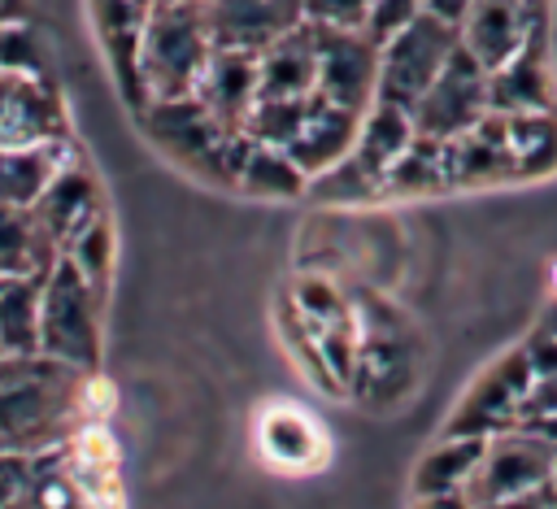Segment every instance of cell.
Listing matches in <instances>:
<instances>
[{
    "label": "cell",
    "instance_id": "cell-1",
    "mask_svg": "<svg viewBox=\"0 0 557 509\" xmlns=\"http://www.w3.org/2000/svg\"><path fill=\"white\" fill-rule=\"evenodd\" d=\"M96 374L44 352L0 357V452H52L91 418Z\"/></svg>",
    "mask_w": 557,
    "mask_h": 509
},
{
    "label": "cell",
    "instance_id": "cell-2",
    "mask_svg": "<svg viewBox=\"0 0 557 509\" xmlns=\"http://www.w3.org/2000/svg\"><path fill=\"white\" fill-rule=\"evenodd\" d=\"M357 357L348 392L370 409H396L422 383V331L418 322L383 296L352 305Z\"/></svg>",
    "mask_w": 557,
    "mask_h": 509
},
{
    "label": "cell",
    "instance_id": "cell-3",
    "mask_svg": "<svg viewBox=\"0 0 557 509\" xmlns=\"http://www.w3.org/2000/svg\"><path fill=\"white\" fill-rule=\"evenodd\" d=\"M139 122H144V135L187 174L209 178L218 187H239V170L252 152V135L222 126L196 91L148 100L139 109Z\"/></svg>",
    "mask_w": 557,
    "mask_h": 509
},
{
    "label": "cell",
    "instance_id": "cell-4",
    "mask_svg": "<svg viewBox=\"0 0 557 509\" xmlns=\"http://www.w3.org/2000/svg\"><path fill=\"white\" fill-rule=\"evenodd\" d=\"M213 57V39L205 26L200 4H161L152 0V13L139 35V87L148 100L191 96L205 65Z\"/></svg>",
    "mask_w": 557,
    "mask_h": 509
},
{
    "label": "cell",
    "instance_id": "cell-5",
    "mask_svg": "<svg viewBox=\"0 0 557 509\" xmlns=\"http://www.w3.org/2000/svg\"><path fill=\"white\" fill-rule=\"evenodd\" d=\"M39 352L65 361L74 370L96 374L104 352V291H96L65 257L44 278V313H39Z\"/></svg>",
    "mask_w": 557,
    "mask_h": 509
},
{
    "label": "cell",
    "instance_id": "cell-6",
    "mask_svg": "<svg viewBox=\"0 0 557 509\" xmlns=\"http://www.w3.org/2000/svg\"><path fill=\"white\" fill-rule=\"evenodd\" d=\"M461 44L457 26L418 13L396 39H387L379 48V100L413 109L422 100V91L435 83V74L448 65L453 48Z\"/></svg>",
    "mask_w": 557,
    "mask_h": 509
},
{
    "label": "cell",
    "instance_id": "cell-7",
    "mask_svg": "<svg viewBox=\"0 0 557 509\" xmlns=\"http://www.w3.org/2000/svg\"><path fill=\"white\" fill-rule=\"evenodd\" d=\"M531 365H527V352L522 344L518 348H505L496 361H487L470 387L461 392L457 409L444 418L440 435H500L509 426H518V409H522V396L531 387Z\"/></svg>",
    "mask_w": 557,
    "mask_h": 509
},
{
    "label": "cell",
    "instance_id": "cell-8",
    "mask_svg": "<svg viewBox=\"0 0 557 509\" xmlns=\"http://www.w3.org/2000/svg\"><path fill=\"white\" fill-rule=\"evenodd\" d=\"M313 30V52H318V83L313 96L344 104L352 113H366L379 100V44L366 39V30L352 26H318Z\"/></svg>",
    "mask_w": 557,
    "mask_h": 509
},
{
    "label": "cell",
    "instance_id": "cell-9",
    "mask_svg": "<svg viewBox=\"0 0 557 509\" xmlns=\"http://www.w3.org/2000/svg\"><path fill=\"white\" fill-rule=\"evenodd\" d=\"M553 457H557V444L544 439V435H535V431H527V426H509L500 435H487L483 457H479V470H474V479L466 487V500L479 509V505L500 500V496L548 487Z\"/></svg>",
    "mask_w": 557,
    "mask_h": 509
},
{
    "label": "cell",
    "instance_id": "cell-10",
    "mask_svg": "<svg viewBox=\"0 0 557 509\" xmlns=\"http://www.w3.org/2000/svg\"><path fill=\"white\" fill-rule=\"evenodd\" d=\"M418 135L426 139H453L461 131H470L474 122H483L487 109V70L457 44L448 65L435 74V83L422 91V100L409 109Z\"/></svg>",
    "mask_w": 557,
    "mask_h": 509
},
{
    "label": "cell",
    "instance_id": "cell-11",
    "mask_svg": "<svg viewBox=\"0 0 557 509\" xmlns=\"http://www.w3.org/2000/svg\"><path fill=\"white\" fill-rule=\"evenodd\" d=\"M540 26H548V13L527 9L522 0H470L457 35L461 48L492 74L496 65H505Z\"/></svg>",
    "mask_w": 557,
    "mask_h": 509
},
{
    "label": "cell",
    "instance_id": "cell-12",
    "mask_svg": "<svg viewBox=\"0 0 557 509\" xmlns=\"http://www.w3.org/2000/svg\"><path fill=\"white\" fill-rule=\"evenodd\" d=\"M213 48L265 52L278 35L305 22L300 0H200Z\"/></svg>",
    "mask_w": 557,
    "mask_h": 509
},
{
    "label": "cell",
    "instance_id": "cell-13",
    "mask_svg": "<svg viewBox=\"0 0 557 509\" xmlns=\"http://www.w3.org/2000/svg\"><path fill=\"white\" fill-rule=\"evenodd\" d=\"M257 452L278 474H313L331 457V439L322 422L292 400H274L257 418Z\"/></svg>",
    "mask_w": 557,
    "mask_h": 509
},
{
    "label": "cell",
    "instance_id": "cell-14",
    "mask_svg": "<svg viewBox=\"0 0 557 509\" xmlns=\"http://www.w3.org/2000/svg\"><path fill=\"white\" fill-rule=\"evenodd\" d=\"M548 26H540L505 65L487 74V109L492 113H553V70H548Z\"/></svg>",
    "mask_w": 557,
    "mask_h": 509
},
{
    "label": "cell",
    "instance_id": "cell-15",
    "mask_svg": "<svg viewBox=\"0 0 557 509\" xmlns=\"http://www.w3.org/2000/svg\"><path fill=\"white\" fill-rule=\"evenodd\" d=\"M104 213V196H100V183H96V174H91V165L74 152L61 170H57V178L48 183V191L35 200V209H30V218L39 222V231L52 239V248L61 252L65 244H70V235H78L91 218H100Z\"/></svg>",
    "mask_w": 557,
    "mask_h": 509
},
{
    "label": "cell",
    "instance_id": "cell-16",
    "mask_svg": "<svg viewBox=\"0 0 557 509\" xmlns=\"http://www.w3.org/2000/svg\"><path fill=\"white\" fill-rule=\"evenodd\" d=\"M257 91H261V74H257V52H244V48H213L200 83H196V96L205 100V109L231 126V131H244L252 104H257Z\"/></svg>",
    "mask_w": 557,
    "mask_h": 509
},
{
    "label": "cell",
    "instance_id": "cell-17",
    "mask_svg": "<svg viewBox=\"0 0 557 509\" xmlns=\"http://www.w3.org/2000/svg\"><path fill=\"white\" fill-rule=\"evenodd\" d=\"M152 13V0H91V17H96V35L100 48L113 65V78L122 83V91L131 96L135 109H144V87H139V35L144 22Z\"/></svg>",
    "mask_w": 557,
    "mask_h": 509
},
{
    "label": "cell",
    "instance_id": "cell-18",
    "mask_svg": "<svg viewBox=\"0 0 557 509\" xmlns=\"http://www.w3.org/2000/svg\"><path fill=\"white\" fill-rule=\"evenodd\" d=\"M70 139L65 100L52 78H17L0 117V144H57Z\"/></svg>",
    "mask_w": 557,
    "mask_h": 509
},
{
    "label": "cell",
    "instance_id": "cell-19",
    "mask_svg": "<svg viewBox=\"0 0 557 509\" xmlns=\"http://www.w3.org/2000/svg\"><path fill=\"white\" fill-rule=\"evenodd\" d=\"M357 126H361V113L313 96V100H309V113H305V122H300V131H296V139L287 144V157L313 178V174L331 170L335 161H344V157L352 152Z\"/></svg>",
    "mask_w": 557,
    "mask_h": 509
},
{
    "label": "cell",
    "instance_id": "cell-20",
    "mask_svg": "<svg viewBox=\"0 0 557 509\" xmlns=\"http://www.w3.org/2000/svg\"><path fill=\"white\" fill-rule=\"evenodd\" d=\"M257 74H261L257 100H305V96H313V83H318V52H313V30H309V22L292 26V30L278 35L265 52H257Z\"/></svg>",
    "mask_w": 557,
    "mask_h": 509
},
{
    "label": "cell",
    "instance_id": "cell-21",
    "mask_svg": "<svg viewBox=\"0 0 557 509\" xmlns=\"http://www.w3.org/2000/svg\"><path fill=\"white\" fill-rule=\"evenodd\" d=\"M74 157L70 139L57 144H0V204L9 209H35V200L48 191L57 170Z\"/></svg>",
    "mask_w": 557,
    "mask_h": 509
},
{
    "label": "cell",
    "instance_id": "cell-22",
    "mask_svg": "<svg viewBox=\"0 0 557 509\" xmlns=\"http://www.w3.org/2000/svg\"><path fill=\"white\" fill-rule=\"evenodd\" d=\"M44 278L48 270H0V357L39 352Z\"/></svg>",
    "mask_w": 557,
    "mask_h": 509
},
{
    "label": "cell",
    "instance_id": "cell-23",
    "mask_svg": "<svg viewBox=\"0 0 557 509\" xmlns=\"http://www.w3.org/2000/svg\"><path fill=\"white\" fill-rule=\"evenodd\" d=\"M418 139V126H413V113L400 109V104H387V100H374L366 113H361V126H357V144H352V161L361 170H370L379 183L383 174L400 161V152Z\"/></svg>",
    "mask_w": 557,
    "mask_h": 509
},
{
    "label": "cell",
    "instance_id": "cell-24",
    "mask_svg": "<svg viewBox=\"0 0 557 509\" xmlns=\"http://www.w3.org/2000/svg\"><path fill=\"white\" fill-rule=\"evenodd\" d=\"M483 444L487 439L479 435H435V444L413 465V496H457V492L466 496Z\"/></svg>",
    "mask_w": 557,
    "mask_h": 509
},
{
    "label": "cell",
    "instance_id": "cell-25",
    "mask_svg": "<svg viewBox=\"0 0 557 509\" xmlns=\"http://www.w3.org/2000/svg\"><path fill=\"white\" fill-rule=\"evenodd\" d=\"M505 144L518 170V183L548 178L557 170V109L553 113H500Z\"/></svg>",
    "mask_w": 557,
    "mask_h": 509
},
{
    "label": "cell",
    "instance_id": "cell-26",
    "mask_svg": "<svg viewBox=\"0 0 557 509\" xmlns=\"http://www.w3.org/2000/svg\"><path fill=\"white\" fill-rule=\"evenodd\" d=\"M239 191L261 196V200H292V196L309 191V174L287 157V148L252 139V152L239 170Z\"/></svg>",
    "mask_w": 557,
    "mask_h": 509
},
{
    "label": "cell",
    "instance_id": "cell-27",
    "mask_svg": "<svg viewBox=\"0 0 557 509\" xmlns=\"http://www.w3.org/2000/svg\"><path fill=\"white\" fill-rule=\"evenodd\" d=\"M448 191V174H444V139H426L418 135L400 161L383 174V196H435Z\"/></svg>",
    "mask_w": 557,
    "mask_h": 509
},
{
    "label": "cell",
    "instance_id": "cell-28",
    "mask_svg": "<svg viewBox=\"0 0 557 509\" xmlns=\"http://www.w3.org/2000/svg\"><path fill=\"white\" fill-rule=\"evenodd\" d=\"M113 222H109V209L100 218H91L78 235H70V244L61 248V257L96 287V291H109V274H113Z\"/></svg>",
    "mask_w": 557,
    "mask_h": 509
},
{
    "label": "cell",
    "instance_id": "cell-29",
    "mask_svg": "<svg viewBox=\"0 0 557 509\" xmlns=\"http://www.w3.org/2000/svg\"><path fill=\"white\" fill-rule=\"evenodd\" d=\"M305 196L309 200H335V204H361V200H379L383 196V183L370 170H361L352 157H344L331 170L313 174Z\"/></svg>",
    "mask_w": 557,
    "mask_h": 509
},
{
    "label": "cell",
    "instance_id": "cell-30",
    "mask_svg": "<svg viewBox=\"0 0 557 509\" xmlns=\"http://www.w3.org/2000/svg\"><path fill=\"white\" fill-rule=\"evenodd\" d=\"M0 70L22 74V78H52L48 48L30 22H9L0 26Z\"/></svg>",
    "mask_w": 557,
    "mask_h": 509
},
{
    "label": "cell",
    "instance_id": "cell-31",
    "mask_svg": "<svg viewBox=\"0 0 557 509\" xmlns=\"http://www.w3.org/2000/svg\"><path fill=\"white\" fill-rule=\"evenodd\" d=\"M296 318L318 335V331H326V326H335V322H344V318H352V305L339 296V287L335 283H326V278H300L296 283Z\"/></svg>",
    "mask_w": 557,
    "mask_h": 509
},
{
    "label": "cell",
    "instance_id": "cell-32",
    "mask_svg": "<svg viewBox=\"0 0 557 509\" xmlns=\"http://www.w3.org/2000/svg\"><path fill=\"white\" fill-rule=\"evenodd\" d=\"M422 13V4L418 0H374L370 4V13H366V22H361V30H366V39L370 44H387V39H396L413 17Z\"/></svg>",
    "mask_w": 557,
    "mask_h": 509
},
{
    "label": "cell",
    "instance_id": "cell-33",
    "mask_svg": "<svg viewBox=\"0 0 557 509\" xmlns=\"http://www.w3.org/2000/svg\"><path fill=\"white\" fill-rule=\"evenodd\" d=\"M370 4L374 0H300V13H305V22H318V26H352V30H361Z\"/></svg>",
    "mask_w": 557,
    "mask_h": 509
},
{
    "label": "cell",
    "instance_id": "cell-34",
    "mask_svg": "<svg viewBox=\"0 0 557 509\" xmlns=\"http://www.w3.org/2000/svg\"><path fill=\"white\" fill-rule=\"evenodd\" d=\"M522 352H527V365H531L535 378L557 374V326L548 318H540V326L522 339Z\"/></svg>",
    "mask_w": 557,
    "mask_h": 509
},
{
    "label": "cell",
    "instance_id": "cell-35",
    "mask_svg": "<svg viewBox=\"0 0 557 509\" xmlns=\"http://www.w3.org/2000/svg\"><path fill=\"white\" fill-rule=\"evenodd\" d=\"M30 474H35V457H26V452H0V505L26 496Z\"/></svg>",
    "mask_w": 557,
    "mask_h": 509
},
{
    "label": "cell",
    "instance_id": "cell-36",
    "mask_svg": "<svg viewBox=\"0 0 557 509\" xmlns=\"http://www.w3.org/2000/svg\"><path fill=\"white\" fill-rule=\"evenodd\" d=\"M557 505V492L553 483L548 487H531V492H518V496H500V500H487L479 509H553Z\"/></svg>",
    "mask_w": 557,
    "mask_h": 509
},
{
    "label": "cell",
    "instance_id": "cell-37",
    "mask_svg": "<svg viewBox=\"0 0 557 509\" xmlns=\"http://www.w3.org/2000/svg\"><path fill=\"white\" fill-rule=\"evenodd\" d=\"M418 4H422V13H431V17L448 22V26H461V17L470 9V0H418Z\"/></svg>",
    "mask_w": 557,
    "mask_h": 509
},
{
    "label": "cell",
    "instance_id": "cell-38",
    "mask_svg": "<svg viewBox=\"0 0 557 509\" xmlns=\"http://www.w3.org/2000/svg\"><path fill=\"white\" fill-rule=\"evenodd\" d=\"M413 509H474V505L457 492V496H413Z\"/></svg>",
    "mask_w": 557,
    "mask_h": 509
},
{
    "label": "cell",
    "instance_id": "cell-39",
    "mask_svg": "<svg viewBox=\"0 0 557 509\" xmlns=\"http://www.w3.org/2000/svg\"><path fill=\"white\" fill-rule=\"evenodd\" d=\"M9 22H30V0H0V26Z\"/></svg>",
    "mask_w": 557,
    "mask_h": 509
},
{
    "label": "cell",
    "instance_id": "cell-40",
    "mask_svg": "<svg viewBox=\"0 0 557 509\" xmlns=\"http://www.w3.org/2000/svg\"><path fill=\"white\" fill-rule=\"evenodd\" d=\"M0 509H39L30 496H17V500H9V505H0Z\"/></svg>",
    "mask_w": 557,
    "mask_h": 509
},
{
    "label": "cell",
    "instance_id": "cell-41",
    "mask_svg": "<svg viewBox=\"0 0 557 509\" xmlns=\"http://www.w3.org/2000/svg\"><path fill=\"white\" fill-rule=\"evenodd\" d=\"M548 287H553V305H557V261H553V274H548Z\"/></svg>",
    "mask_w": 557,
    "mask_h": 509
},
{
    "label": "cell",
    "instance_id": "cell-42",
    "mask_svg": "<svg viewBox=\"0 0 557 509\" xmlns=\"http://www.w3.org/2000/svg\"><path fill=\"white\" fill-rule=\"evenodd\" d=\"M527 9H540V13H548V0H522Z\"/></svg>",
    "mask_w": 557,
    "mask_h": 509
},
{
    "label": "cell",
    "instance_id": "cell-43",
    "mask_svg": "<svg viewBox=\"0 0 557 509\" xmlns=\"http://www.w3.org/2000/svg\"><path fill=\"white\" fill-rule=\"evenodd\" d=\"M548 483H553V492H557V457H553V479H548Z\"/></svg>",
    "mask_w": 557,
    "mask_h": 509
},
{
    "label": "cell",
    "instance_id": "cell-44",
    "mask_svg": "<svg viewBox=\"0 0 557 509\" xmlns=\"http://www.w3.org/2000/svg\"><path fill=\"white\" fill-rule=\"evenodd\" d=\"M553 509H557V505H553Z\"/></svg>",
    "mask_w": 557,
    "mask_h": 509
}]
</instances>
